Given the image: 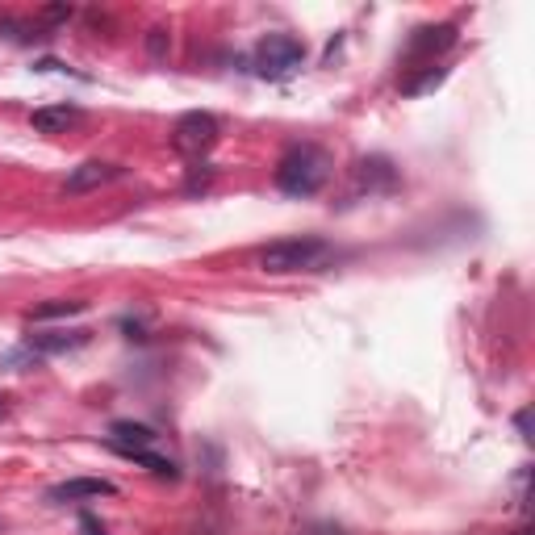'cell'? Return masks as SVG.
Listing matches in <instances>:
<instances>
[{
	"label": "cell",
	"mask_w": 535,
	"mask_h": 535,
	"mask_svg": "<svg viewBox=\"0 0 535 535\" xmlns=\"http://www.w3.org/2000/svg\"><path fill=\"white\" fill-rule=\"evenodd\" d=\"M335 255V247L318 235H293V239H276L260 251V272L268 276H293V272H318Z\"/></svg>",
	"instance_id": "obj_1"
},
{
	"label": "cell",
	"mask_w": 535,
	"mask_h": 535,
	"mask_svg": "<svg viewBox=\"0 0 535 535\" xmlns=\"http://www.w3.org/2000/svg\"><path fill=\"white\" fill-rule=\"evenodd\" d=\"M327 180H331V155L314 143L285 151V159L276 164V189L285 197H314Z\"/></svg>",
	"instance_id": "obj_2"
},
{
	"label": "cell",
	"mask_w": 535,
	"mask_h": 535,
	"mask_svg": "<svg viewBox=\"0 0 535 535\" xmlns=\"http://www.w3.org/2000/svg\"><path fill=\"white\" fill-rule=\"evenodd\" d=\"M301 63H306V46L293 34H268L255 46V72L264 80H289L293 72H301Z\"/></svg>",
	"instance_id": "obj_3"
},
{
	"label": "cell",
	"mask_w": 535,
	"mask_h": 535,
	"mask_svg": "<svg viewBox=\"0 0 535 535\" xmlns=\"http://www.w3.org/2000/svg\"><path fill=\"white\" fill-rule=\"evenodd\" d=\"M172 147L180 151V155H189V159H201V155H209L218 147V118L214 113H184V118L176 122V130H172Z\"/></svg>",
	"instance_id": "obj_4"
},
{
	"label": "cell",
	"mask_w": 535,
	"mask_h": 535,
	"mask_svg": "<svg viewBox=\"0 0 535 535\" xmlns=\"http://www.w3.org/2000/svg\"><path fill=\"white\" fill-rule=\"evenodd\" d=\"M352 176H356V189L360 193H389L393 184H398V168H393V159H385V155L360 159Z\"/></svg>",
	"instance_id": "obj_5"
},
{
	"label": "cell",
	"mask_w": 535,
	"mask_h": 535,
	"mask_svg": "<svg viewBox=\"0 0 535 535\" xmlns=\"http://www.w3.org/2000/svg\"><path fill=\"white\" fill-rule=\"evenodd\" d=\"M118 176H122L118 164H101V159H88V164H80L72 176L63 180V193H67V197H80V193L101 189V184H109V180H118Z\"/></svg>",
	"instance_id": "obj_6"
},
{
	"label": "cell",
	"mask_w": 535,
	"mask_h": 535,
	"mask_svg": "<svg viewBox=\"0 0 535 535\" xmlns=\"http://www.w3.org/2000/svg\"><path fill=\"white\" fill-rule=\"evenodd\" d=\"M113 494H118V485L105 481V477H72V481L55 485L46 498L51 502H84V498H113Z\"/></svg>",
	"instance_id": "obj_7"
},
{
	"label": "cell",
	"mask_w": 535,
	"mask_h": 535,
	"mask_svg": "<svg viewBox=\"0 0 535 535\" xmlns=\"http://www.w3.org/2000/svg\"><path fill=\"white\" fill-rule=\"evenodd\" d=\"M88 343V331H46V335H30L26 339V352L34 356H63V352H76V347Z\"/></svg>",
	"instance_id": "obj_8"
},
{
	"label": "cell",
	"mask_w": 535,
	"mask_h": 535,
	"mask_svg": "<svg viewBox=\"0 0 535 535\" xmlns=\"http://www.w3.org/2000/svg\"><path fill=\"white\" fill-rule=\"evenodd\" d=\"M452 42H456V26H452V21H439V26L414 30V38H410V55H439V51H448Z\"/></svg>",
	"instance_id": "obj_9"
},
{
	"label": "cell",
	"mask_w": 535,
	"mask_h": 535,
	"mask_svg": "<svg viewBox=\"0 0 535 535\" xmlns=\"http://www.w3.org/2000/svg\"><path fill=\"white\" fill-rule=\"evenodd\" d=\"M30 122H34L38 134H63L67 126L80 122V109L76 105H42V109H34Z\"/></svg>",
	"instance_id": "obj_10"
},
{
	"label": "cell",
	"mask_w": 535,
	"mask_h": 535,
	"mask_svg": "<svg viewBox=\"0 0 535 535\" xmlns=\"http://www.w3.org/2000/svg\"><path fill=\"white\" fill-rule=\"evenodd\" d=\"M109 444L113 448H151L155 444V431L143 423H113L109 427Z\"/></svg>",
	"instance_id": "obj_11"
},
{
	"label": "cell",
	"mask_w": 535,
	"mask_h": 535,
	"mask_svg": "<svg viewBox=\"0 0 535 535\" xmlns=\"http://www.w3.org/2000/svg\"><path fill=\"white\" fill-rule=\"evenodd\" d=\"M113 448V444H109ZM113 452H122L126 460H134V464H143L147 473H155V477H168V481H176V464L172 460H164V456H155L151 448H113Z\"/></svg>",
	"instance_id": "obj_12"
},
{
	"label": "cell",
	"mask_w": 535,
	"mask_h": 535,
	"mask_svg": "<svg viewBox=\"0 0 535 535\" xmlns=\"http://www.w3.org/2000/svg\"><path fill=\"white\" fill-rule=\"evenodd\" d=\"M88 306L84 301H46V306H34L30 310V322H55V318H76L84 314Z\"/></svg>",
	"instance_id": "obj_13"
},
{
	"label": "cell",
	"mask_w": 535,
	"mask_h": 535,
	"mask_svg": "<svg viewBox=\"0 0 535 535\" xmlns=\"http://www.w3.org/2000/svg\"><path fill=\"white\" fill-rule=\"evenodd\" d=\"M444 80H448V67H427V72L418 76V80H406V84H402V92H406V97H423V92L439 88Z\"/></svg>",
	"instance_id": "obj_14"
},
{
	"label": "cell",
	"mask_w": 535,
	"mask_h": 535,
	"mask_svg": "<svg viewBox=\"0 0 535 535\" xmlns=\"http://www.w3.org/2000/svg\"><path fill=\"white\" fill-rule=\"evenodd\" d=\"M168 46H172L168 30H151V34H147V51H151V59H164V55H168Z\"/></svg>",
	"instance_id": "obj_15"
},
{
	"label": "cell",
	"mask_w": 535,
	"mask_h": 535,
	"mask_svg": "<svg viewBox=\"0 0 535 535\" xmlns=\"http://www.w3.org/2000/svg\"><path fill=\"white\" fill-rule=\"evenodd\" d=\"M80 531H84V535H105V527L97 523V515H88V510L80 515Z\"/></svg>",
	"instance_id": "obj_16"
},
{
	"label": "cell",
	"mask_w": 535,
	"mask_h": 535,
	"mask_svg": "<svg viewBox=\"0 0 535 535\" xmlns=\"http://www.w3.org/2000/svg\"><path fill=\"white\" fill-rule=\"evenodd\" d=\"M515 427H519L523 439H531V410H519V414H515Z\"/></svg>",
	"instance_id": "obj_17"
},
{
	"label": "cell",
	"mask_w": 535,
	"mask_h": 535,
	"mask_svg": "<svg viewBox=\"0 0 535 535\" xmlns=\"http://www.w3.org/2000/svg\"><path fill=\"white\" fill-rule=\"evenodd\" d=\"M42 17H46V21H63V17H72V9H63V5H59V9H46Z\"/></svg>",
	"instance_id": "obj_18"
},
{
	"label": "cell",
	"mask_w": 535,
	"mask_h": 535,
	"mask_svg": "<svg viewBox=\"0 0 535 535\" xmlns=\"http://www.w3.org/2000/svg\"><path fill=\"white\" fill-rule=\"evenodd\" d=\"M515 535H531V531H527V527H523V531H515Z\"/></svg>",
	"instance_id": "obj_19"
}]
</instances>
